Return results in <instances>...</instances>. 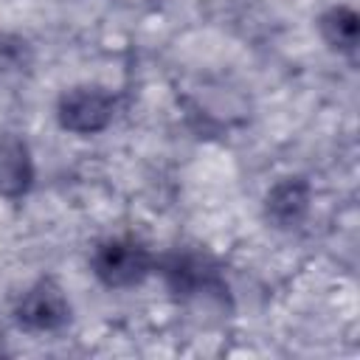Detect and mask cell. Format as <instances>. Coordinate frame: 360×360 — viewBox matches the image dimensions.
Returning <instances> with one entry per match:
<instances>
[{
  "instance_id": "cell-5",
  "label": "cell",
  "mask_w": 360,
  "mask_h": 360,
  "mask_svg": "<svg viewBox=\"0 0 360 360\" xmlns=\"http://www.w3.org/2000/svg\"><path fill=\"white\" fill-rule=\"evenodd\" d=\"M34 186V155L22 135H0V197L20 200Z\"/></svg>"
},
{
  "instance_id": "cell-2",
  "label": "cell",
  "mask_w": 360,
  "mask_h": 360,
  "mask_svg": "<svg viewBox=\"0 0 360 360\" xmlns=\"http://www.w3.org/2000/svg\"><path fill=\"white\" fill-rule=\"evenodd\" d=\"M115 93L101 84H76L56 101V121L70 135H98L115 118Z\"/></svg>"
},
{
  "instance_id": "cell-4",
  "label": "cell",
  "mask_w": 360,
  "mask_h": 360,
  "mask_svg": "<svg viewBox=\"0 0 360 360\" xmlns=\"http://www.w3.org/2000/svg\"><path fill=\"white\" fill-rule=\"evenodd\" d=\"M309 202H312L309 183L301 174H287L267 188L262 208H264V219L273 228H295L309 214Z\"/></svg>"
},
{
  "instance_id": "cell-7",
  "label": "cell",
  "mask_w": 360,
  "mask_h": 360,
  "mask_svg": "<svg viewBox=\"0 0 360 360\" xmlns=\"http://www.w3.org/2000/svg\"><path fill=\"white\" fill-rule=\"evenodd\" d=\"M321 39L338 53H354L360 39V17L349 6H332L318 17Z\"/></svg>"
},
{
  "instance_id": "cell-1",
  "label": "cell",
  "mask_w": 360,
  "mask_h": 360,
  "mask_svg": "<svg viewBox=\"0 0 360 360\" xmlns=\"http://www.w3.org/2000/svg\"><path fill=\"white\" fill-rule=\"evenodd\" d=\"M93 276L110 290H129L155 270V256L135 239H104L90 256Z\"/></svg>"
},
{
  "instance_id": "cell-6",
  "label": "cell",
  "mask_w": 360,
  "mask_h": 360,
  "mask_svg": "<svg viewBox=\"0 0 360 360\" xmlns=\"http://www.w3.org/2000/svg\"><path fill=\"white\" fill-rule=\"evenodd\" d=\"M166 284L177 295H205L219 290L214 264L197 253H174L163 267Z\"/></svg>"
},
{
  "instance_id": "cell-3",
  "label": "cell",
  "mask_w": 360,
  "mask_h": 360,
  "mask_svg": "<svg viewBox=\"0 0 360 360\" xmlns=\"http://www.w3.org/2000/svg\"><path fill=\"white\" fill-rule=\"evenodd\" d=\"M14 321L20 329L31 335L42 332H56L70 321V301L59 281L53 278H39L34 281L17 301L14 307Z\"/></svg>"
}]
</instances>
